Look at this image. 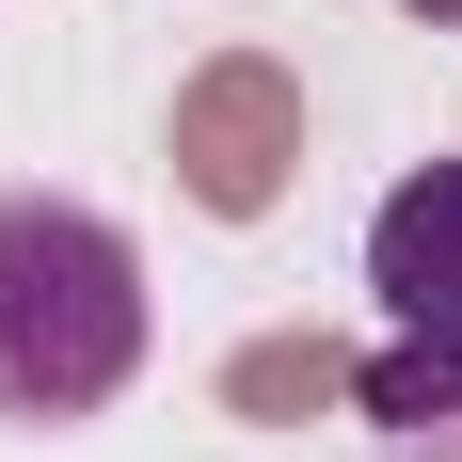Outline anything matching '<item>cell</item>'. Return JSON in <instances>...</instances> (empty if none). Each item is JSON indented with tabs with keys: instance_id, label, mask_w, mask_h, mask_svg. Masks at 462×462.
Here are the masks:
<instances>
[{
	"instance_id": "cell-1",
	"label": "cell",
	"mask_w": 462,
	"mask_h": 462,
	"mask_svg": "<svg viewBox=\"0 0 462 462\" xmlns=\"http://www.w3.org/2000/svg\"><path fill=\"white\" fill-rule=\"evenodd\" d=\"M143 367V255L64 191H0V415H96Z\"/></svg>"
},
{
	"instance_id": "cell-2",
	"label": "cell",
	"mask_w": 462,
	"mask_h": 462,
	"mask_svg": "<svg viewBox=\"0 0 462 462\" xmlns=\"http://www.w3.org/2000/svg\"><path fill=\"white\" fill-rule=\"evenodd\" d=\"M367 287L415 351H462V160H415L367 208Z\"/></svg>"
}]
</instances>
